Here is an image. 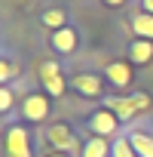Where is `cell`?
<instances>
[{
	"label": "cell",
	"mask_w": 153,
	"mask_h": 157,
	"mask_svg": "<svg viewBox=\"0 0 153 157\" xmlns=\"http://www.w3.org/2000/svg\"><path fill=\"white\" fill-rule=\"evenodd\" d=\"M107 108H110L119 120H132V117L138 114V108L132 105V99H110V102H107Z\"/></svg>",
	"instance_id": "4fadbf2b"
},
{
	"label": "cell",
	"mask_w": 153,
	"mask_h": 157,
	"mask_svg": "<svg viewBox=\"0 0 153 157\" xmlns=\"http://www.w3.org/2000/svg\"><path fill=\"white\" fill-rule=\"evenodd\" d=\"M107 154H110V145H107L104 136H92V139H86V145H83V157H107Z\"/></svg>",
	"instance_id": "8fae6325"
},
{
	"label": "cell",
	"mask_w": 153,
	"mask_h": 157,
	"mask_svg": "<svg viewBox=\"0 0 153 157\" xmlns=\"http://www.w3.org/2000/svg\"><path fill=\"white\" fill-rule=\"evenodd\" d=\"M129 99H132V105H135L138 111H147V108H150V96H147V93H135V96H129Z\"/></svg>",
	"instance_id": "ac0fdd59"
},
{
	"label": "cell",
	"mask_w": 153,
	"mask_h": 157,
	"mask_svg": "<svg viewBox=\"0 0 153 157\" xmlns=\"http://www.w3.org/2000/svg\"><path fill=\"white\" fill-rule=\"evenodd\" d=\"M129 59H132L135 65H150V62H153V40L135 37V40L129 43Z\"/></svg>",
	"instance_id": "9c48e42d"
},
{
	"label": "cell",
	"mask_w": 153,
	"mask_h": 157,
	"mask_svg": "<svg viewBox=\"0 0 153 157\" xmlns=\"http://www.w3.org/2000/svg\"><path fill=\"white\" fill-rule=\"evenodd\" d=\"M6 157H31V142H28V129L12 123L6 129Z\"/></svg>",
	"instance_id": "7a4b0ae2"
},
{
	"label": "cell",
	"mask_w": 153,
	"mask_h": 157,
	"mask_svg": "<svg viewBox=\"0 0 153 157\" xmlns=\"http://www.w3.org/2000/svg\"><path fill=\"white\" fill-rule=\"evenodd\" d=\"M129 28H132L135 37H141V40H153V16H150V13L138 10V13L129 19Z\"/></svg>",
	"instance_id": "ba28073f"
},
{
	"label": "cell",
	"mask_w": 153,
	"mask_h": 157,
	"mask_svg": "<svg viewBox=\"0 0 153 157\" xmlns=\"http://www.w3.org/2000/svg\"><path fill=\"white\" fill-rule=\"evenodd\" d=\"M104 80L113 83L116 90H126V86L132 83V68H129L126 62H110V65L104 68Z\"/></svg>",
	"instance_id": "52a82bcc"
},
{
	"label": "cell",
	"mask_w": 153,
	"mask_h": 157,
	"mask_svg": "<svg viewBox=\"0 0 153 157\" xmlns=\"http://www.w3.org/2000/svg\"><path fill=\"white\" fill-rule=\"evenodd\" d=\"M12 77H19V65H16L12 59H3V56H0V86H6Z\"/></svg>",
	"instance_id": "9a60e30c"
},
{
	"label": "cell",
	"mask_w": 153,
	"mask_h": 157,
	"mask_svg": "<svg viewBox=\"0 0 153 157\" xmlns=\"http://www.w3.org/2000/svg\"><path fill=\"white\" fill-rule=\"evenodd\" d=\"M129 142H132V148H135L138 157H153V139L147 132H132Z\"/></svg>",
	"instance_id": "5bb4252c"
},
{
	"label": "cell",
	"mask_w": 153,
	"mask_h": 157,
	"mask_svg": "<svg viewBox=\"0 0 153 157\" xmlns=\"http://www.w3.org/2000/svg\"><path fill=\"white\" fill-rule=\"evenodd\" d=\"M46 157H70L67 151H55V154H46Z\"/></svg>",
	"instance_id": "44dd1931"
},
{
	"label": "cell",
	"mask_w": 153,
	"mask_h": 157,
	"mask_svg": "<svg viewBox=\"0 0 153 157\" xmlns=\"http://www.w3.org/2000/svg\"><path fill=\"white\" fill-rule=\"evenodd\" d=\"M70 86L80 93V96H89V99H95V96L104 93V80H101L98 74H73L70 77Z\"/></svg>",
	"instance_id": "8992f818"
},
{
	"label": "cell",
	"mask_w": 153,
	"mask_h": 157,
	"mask_svg": "<svg viewBox=\"0 0 153 157\" xmlns=\"http://www.w3.org/2000/svg\"><path fill=\"white\" fill-rule=\"evenodd\" d=\"M138 6H141L144 13H150V16H153V0H138Z\"/></svg>",
	"instance_id": "ffe728a7"
},
{
	"label": "cell",
	"mask_w": 153,
	"mask_h": 157,
	"mask_svg": "<svg viewBox=\"0 0 153 157\" xmlns=\"http://www.w3.org/2000/svg\"><path fill=\"white\" fill-rule=\"evenodd\" d=\"M22 117H25V120H34V123L46 120V117H49V99L40 96V93L25 96V102H22Z\"/></svg>",
	"instance_id": "277c9868"
},
{
	"label": "cell",
	"mask_w": 153,
	"mask_h": 157,
	"mask_svg": "<svg viewBox=\"0 0 153 157\" xmlns=\"http://www.w3.org/2000/svg\"><path fill=\"white\" fill-rule=\"evenodd\" d=\"M101 3H104V6H110V10H119V6H126V3H129V0H101Z\"/></svg>",
	"instance_id": "d6986e66"
},
{
	"label": "cell",
	"mask_w": 153,
	"mask_h": 157,
	"mask_svg": "<svg viewBox=\"0 0 153 157\" xmlns=\"http://www.w3.org/2000/svg\"><path fill=\"white\" fill-rule=\"evenodd\" d=\"M40 80H43L49 96H64V77H61L58 62H43L40 65Z\"/></svg>",
	"instance_id": "5b68a950"
},
{
	"label": "cell",
	"mask_w": 153,
	"mask_h": 157,
	"mask_svg": "<svg viewBox=\"0 0 153 157\" xmlns=\"http://www.w3.org/2000/svg\"><path fill=\"white\" fill-rule=\"evenodd\" d=\"M12 105H16V93H12V86H0V114H6Z\"/></svg>",
	"instance_id": "e0dca14e"
},
{
	"label": "cell",
	"mask_w": 153,
	"mask_h": 157,
	"mask_svg": "<svg viewBox=\"0 0 153 157\" xmlns=\"http://www.w3.org/2000/svg\"><path fill=\"white\" fill-rule=\"evenodd\" d=\"M49 142H52L58 151H70V148H73L70 126H64V123H55V126H49Z\"/></svg>",
	"instance_id": "30bf717a"
},
{
	"label": "cell",
	"mask_w": 153,
	"mask_h": 157,
	"mask_svg": "<svg viewBox=\"0 0 153 157\" xmlns=\"http://www.w3.org/2000/svg\"><path fill=\"white\" fill-rule=\"evenodd\" d=\"M113 157H138V154H135V148H132V142L119 136V139L113 142Z\"/></svg>",
	"instance_id": "2e32d148"
},
{
	"label": "cell",
	"mask_w": 153,
	"mask_h": 157,
	"mask_svg": "<svg viewBox=\"0 0 153 157\" xmlns=\"http://www.w3.org/2000/svg\"><path fill=\"white\" fill-rule=\"evenodd\" d=\"M49 46L58 52V56H70L76 46H80V37H76V28H70V25H64V28H58V31H52L49 34Z\"/></svg>",
	"instance_id": "3957f363"
},
{
	"label": "cell",
	"mask_w": 153,
	"mask_h": 157,
	"mask_svg": "<svg viewBox=\"0 0 153 157\" xmlns=\"http://www.w3.org/2000/svg\"><path fill=\"white\" fill-rule=\"evenodd\" d=\"M89 129L95 132V136H116V129H119V117L104 105V108H95L92 111V117H89Z\"/></svg>",
	"instance_id": "6da1fadb"
},
{
	"label": "cell",
	"mask_w": 153,
	"mask_h": 157,
	"mask_svg": "<svg viewBox=\"0 0 153 157\" xmlns=\"http://www.w3.org/2000/svg\"><path fill=\"white\" fill-rule=\"evenodd\" d=\"M40 22H43V28H49V31H58V28H64L67 25V13L64 10H46L43 16H40Z\"/></svg>",
	"instance_id": "7c38bea8"
}]
</instances>
